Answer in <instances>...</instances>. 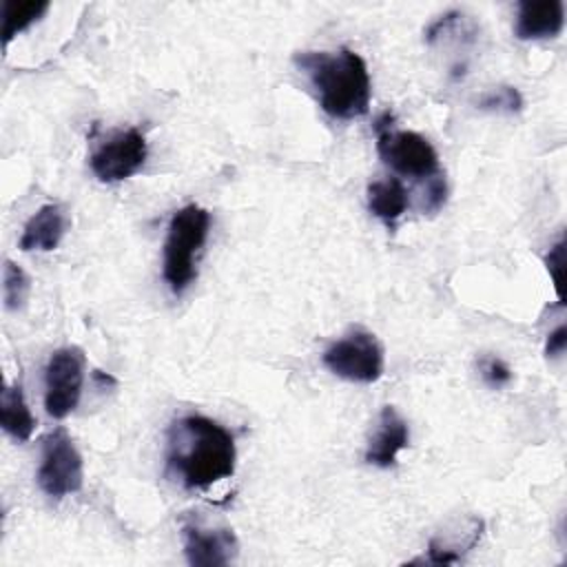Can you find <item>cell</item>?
<instances>
[{
	"mask_svg": "<svg viewBox=\"0 0 567 567\" xmlns=\"http://www.w3.org/2000/svg\"><path fill=\"white\" fill-rule=\"evenodd\" d=\"M235 436L215 419L186 414L166 432V474L186 489H206L235 474Z\"/></svg>",
	"mask_w": 567,
	"mask_h": 567,
	"instance_id": "6da1fadb",
	"label": "cell"
},
{
	"mask_svg": "<svg viewBox=\"0 0 567 567\" xmlns=\"http://www.w3.org/2000/svg\"><path fill=\"white\" fill-rule=\"evenodd\" d=\"M295 66L310 80L319 106L334 120H354L370 109V73L365 60L348 47L337 51H297Z\"/></svg>",
	"mask_w": 567,
	"mask_h": 567,
	"instance_id": "7a4b0ae2",
	"label": "cell"
},
{
	"mask_svg": "<svg viewBox=\"0 0 567 567\" xmlns=\"http://www.w3.org/2000/svg\"><path fill=\"white\" fill-rule=\"evenodd\" d=\"M210 230V215L197 204L182 206L173 213L166 239H164V261L162 275L175 295H182L197 277V255L206 244Z\"/></svg>",
	"mask_w": 567,
	"mask_h": 567,
	"instance_id": "3957f363",
	"label": "cell"
},
{
	"mask_svg": "<svg viewBox=\"0 0 567 567\" xmlns=\"http://www.w3.org/2000/svg\"><path fill=\"white\" fill-rule=\"evenodd\" d=\"M392 113L385 111L377 117V153L385 166H390L396 175L430 179L439 171V155L430 140L414 131H394Z\"/></svg>",
	"mask_w": 567,
	"mask_h": 567,
	"instance_id": "277c9868",
	"label": "cell"
},
{
	"mask_svg": "<svg viewBox=\"0 0 567 567\" xmlns=\"http://www.w3.org/2000/svg\"><path fill=\"white\" fill-rule=\"evenodd\" d=\"M47 496L62 498L75 494L84 485V463L73 439L62 430H53L42 439V461L35 474Z\"/></svg>",
	"mask_w": 567,
	"mask_h": 567,
	"instance_id": "5b68a950",
	"label": "cell"
},
{
	"mask_svg": "<svg viewBox=\"0 0 567 567\" xmlns=\"http://www.w3.org/2000/svg\"><path fill=\"white\" fill-rule=\"evenodd\" d=\"M323 365L354 383H374L383 374V346L368 330H352L339 341L330 343L321 357Z\"/></svg>",
	"mask_w": 567,
	"mask_h": 567,
	"instance_id": "8992f818",
	"label": "cell"
},
{
	"mask_svg": "<svg viewBox=\"0 0 567 567\" xmlns=\"http://www.w3.org/2000/svg\"><path fill=\"white\" fill-rule=\"evenodd\" d=\"M84 383V352L78 346L51 352L44 368V410L53 419H66L80 403Z\"/></svg>",
	"mask_w": 567,
	"mask_h": 567,
	"instance_id": "52a82bcc",
	"label": "cell"
},
{
	"mask_svg": "<svg viewBox=\"0 0 567 567\" xmlns=\"http://www.w3.org/2000/svg\"><path fill=\"white\" fill-rule=\"evenodd\" d=\"M146 155V137L140 128L131 126L100 140L89 155V166L100 182L115 184L135 175L144 166Z\"/></svg>",
	"mask_w": 567,
	"mask_h": 567,
	"instance_id": "ba28073f",
	"label": "cell"
},
{
	"mask_svg": "<svg viewBox=\"0 0 567 567\" xmlns=\"http://www.w3.org/2000/svg\"><path fill=\"white\" fill-rule=\"evenodd\" d=\"M184 554L190 565L213 567L228 565L239 554V543L228 525H208L195 514L182 518Z\"/></svg>",
	"mask_w": 567,
	"mask_h": 567,
	"instance_id": "9c48e42d",
	"label": "cell"
},
{
	"mask_svg": "<svg viewBox=\"0 0 567 567\" xmlns=\"http://www.w3.org/2000/svg\"><path fill=\"white\" fill-rule=\"evenodd\" d=\"M410 443V427L408 421L396 412L394 405H383L379 414V425L374 436L365 450V463L377 467H392L401 450Z\"/></svg>",
	"mask_w": 567,
	"mask_h": 567,
	"instance_id": "30bf717a",
	"label": "cell"
},
{
	"mask_svg": "<svg viewBox=\"0 0 567 567\" xmlns=\"http://www.w3.org/2000/svg\"><path fill=\"white\" fill-rule=\"evenodd\" d=\"M565 27V4L560 0H523L518 2L514 35L518 40H549Z\"/></svg>",
	"mask_w": 567,
	"mask_h": 567,
	"instance_id": "8fae6325",
	"label": "cell"
},
{
	"mask_svg": "<svg viewBox=\"0 0 567 567\" xmlns=\"http://www.w3.org/2000/svg\"><path fill=\"white\" fill-rule=\"evenodd\" d=\"M64 230H66L64 208L60 204H44L24 224L18 246L24 252H31V250L49 252L58 248V244L64 237Z\"/></svg>",
	"mask_w": 567,
	"mask_h": 567,
	"instance_id": "7c38bea8",
	"label": "cell"
},
{
	"mask_svg": "<svg viewBox=\"0 0 567 567\" xmlns=\"http://www.w3.org/2000/svg\"><path fill=\"white\" fill-rule=\"evenodd\" d=\"M410 206L408 188L399 177H388L372 182L368 186V208L374 217H379L388 228H394L399 217Z\"/></svg>",
	"mask_w": 567,
	"mask_h": 567,
	"instance_id": "4fadbf2b",
	"label": "cell"
},
{
	"mask_svg": "<svg viewBox=\"0 0 567 567\" xmlns=\"http://www.w3.org/2000/svg\"><path fill=\"white\" fill-rule=\"evenodd\" d=\"M0 425L16 441H29L35 430V419L24 401L20 383H11L0 394Z\"/></svg>",
	"mask_w": 567,
	"mask_h": 567,
	"instance_id": "5bb4252c",
	"label": "cell"
},
{
	"mask_svg": "<svg viewBox=\"0 0 567 567\" xmlns=\"http://www.w3.org/2000/svg\"><path fill=\"white\" fill-rule=\"evenodd\" d=\"M49 9L47 0H4L2 2V44L7 47L20 31L38 22Z\"/></svg>",
	"mask_w": 567,
	"mask_h": 567,
	"instance_id": "9a60e30c",
	"label": "cell"
},
{
	"mask_svg": "<svg viewBox=\"0 0 567 567\" xmlns=\"http://www.w3.org/2000/svg\"><path fill=\"white\" fill-rule=\"evenodd\" d=\"M29 277L27 272L13 264L11 259L4 261V270H2V301L7 310H18L22 308V303L29 297Z\"/></svg>",
	"mask_w": 567,
	"mask_h": 567,
	"instance_id": "2e32d148",
	"label": "cell"
},
{
	"mask_svg": "<svg viewBox=\"0 0 567 567\" xmlns=\"http://www.w3.org/2000/svg\"><path fill=\"white\" fill-rule=\"evenodd\" d=\"M523 106V97L514 86H498L496 91H489L478 102V109L483 111H501V113H518Z\"/></svg>",
	"mask_w": 567,
	"mask_h": 567,
	"instance_id": "e0dca14e",
	"label": "cell"
},
{
	"mask_svg": "<svg viewBox=\"0 0 567 567\" xmlns=\"http://www.w3.org/2000/svg\"><path fill=\"white\" fill-rule=\"evenodd\" d=\"M447 199V182L445 175L436 173L434 177L425 179V190H423V199H421V208L425 213H436L443 208Z\"/></svg>",
	"mask_w": 567,
	"mask_h": 567,
	"instance_id": "ac0fdd59",
	"label": "cell"
},
{
	"mask_svg": "<svg viewBox=\"0 0 567 567\" xmlns=\"http://www.w3.org/2000/svg\"><path fill=\"white\" fill-rule=\"evenodd\" d=\"M478 370H481V377L483 381L489 385V388H503L512 381V370L509 365L498 359V357H485L481 359L478 363Z\"/></svg>",
	"mask_w": 567,
	"mask_h": 567,
	"instance_id": "d6986e66",
	"label": "cell"
},
{
	"mask_svg": "<svg viewBox=\"0 0 567 567\" xmlns=\"http://www.w3.org/2000/svg\"><path fill=\"white\" fill-rule=\"evenodd\" d=\"M545 264H547V270L551 275L558 301L563 303V266H565V239L563 237L549 248V252L545 257Z\"/></svg>",
	"mask_w": 567,
	"mask_h": 567,
	"instance_id": "ffe728a7",
	"label": "cell"
},
{
	"mask_svg": "<svg viewBox=\"0 0 567 567\" xmlns=\"http://www.w3.org/2000/svg\"><path fill=\"white\" fill-rule=\"evenodd\" d=\"M565 348H567V328H565V323H560L549 332L547 343H545V354H547V359H556L565 352Z\"/></svg>",
	"mask_w": 567,
	"mask_h": 567,
	"instance_id": "44dd1931",
	"label": "cell"
},
{
	"mask_svg": "<svg viewBox=\"0 0 567 567\" xmlns=\"http://www.w3.org/2000/svg\"><path fill=\"white\" fill-rule=\"evenodd\" d=\"M93 379H95V381H100V383H111V385L115 383V379H113L111 374H104V372H100V370H95V372H93Z\"/></svg>",
	"mask_w": 567,
	"mask_h": 567,
	"instance_id": "7402d4cb",
	"label": "cell"
}]
</instances>
